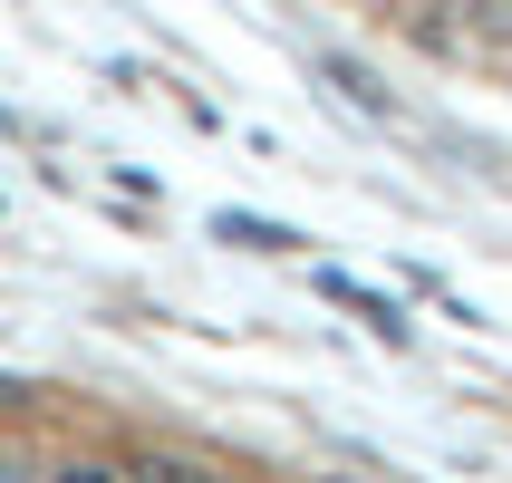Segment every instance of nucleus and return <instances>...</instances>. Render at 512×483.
Instances as JSON below:
<instances>
[{
  "label": "nucleus",
  "mask_w": 512,
  "mask_h": 483,
  "mask_svg": "<svg viewBox=\"0 0 512 483\" xmlns=\"http://www.w3.org/2000/svg\"><path fill=\"white\" fill-rule=\"evenodd\" d=\"M319 300H339V310H358V319H368V329H377L387 348L406 339V310H397V300H377L368 281H348V271H319Z\"/></svg>",
  "instance_id": "1"
},
{
  "label": "nucleus",
  "mask_w": 512,
  "mask_h": 483,
  "mask_svg": "<svg viewBox=\"0 0 512 483\" xmlns=\"http://www.w3.org/2000/svg\"><path fill=\"white\" fill-rule=\"evenodd\" d=\"M319 87H339L348 107H358V116H377V126L397 116V97H387V87H377L368 68H358V58H319Z\"/></svg>",
  "instance_id": "2"
},
{
  "label": "nucleus",
  "mask_w": 512,
  "mask_h": 483,
  "mask_svg": "<svg viewBox=\"0 0 512 483\" xmlns=\"http://www.w3.org/2000/svg\"><path fill=\"white\" fill-rule=\"evenodd\" d=\"M213 232L242 242V252H300V232H290V223H261V213H213Z\"/></svg>",
  "instance_id": "3"
}]
</instances>
